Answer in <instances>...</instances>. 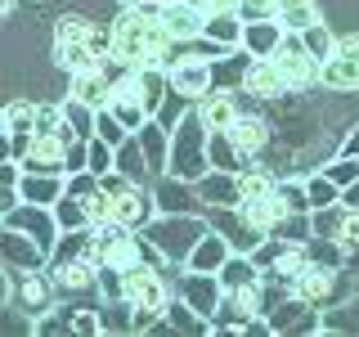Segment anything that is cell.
Listing matches in <instances>:
<instances>
[{
	"mask_svg": "<svg viewBox=\"0 0 359 337\" xmlns=\"http://www.w3.org/2000/svg\"><path fill=\"white\" fill-rule=\"evenodd\" d=\"M175 45L162 5H121L112 18V63L121 67H171Z\"/></svg>",
	"mask_w": 359,
	"mask_h": 337,
	"instance_id": "obj_1",
	"label": "cell"
},
{
	"mask_svg": "<svg viewBox=\"0 0 359 337\" xmlns=\"http://www.w3.org/2000/svg\"><path fill=\"white\" fill-rule=\"evenodd\" d=\"M104 59H112V27H99L81 14H63L54 22V63L63 72L104 67Z\"/></svg>",
	"mask_w": 359,
	"mask_h": 337,
	"instance_id": "obj_2",
	"label": "cell"
},
{
	"mask_svg": "<svg viewBox=\"0 0 359 337\" xmlns=\"http://www.w3.org/2000/svg\"><path fill=\"white\" fill-rule=\"evenodd\" d=\"M207 140H211V131H207V121H202V112H198V104H194L184 117H180V126L171 131V166H166V176L198 185V180L211 171Z\"/></svg>",
	"mask_w": 359,
	"mask_h": 337,
	"instance_id": "obj_3",
	"label": "cell"
},
{
	"mask_svg": "<svg viewBox=\"0 0 359 337\" xmlns=\"http://www.w3.org/2000/svg\"><path fill=\"white\" fill-rule=\"evenodd\" d=\"M202 234H211V225L198 220L194 211H162L157 220L144 225V239H149L157 252H162V261H171V265L189 261V252L198 247Z\"/></svg>",
	"mask_w": 359,
	"mask_h": 337,
	"instance_id": "obj_4",
	"label": "cell"
},
{
	"mask_svg": "<svg viewBox=\"0 0 359 337\" xmlns=\"http://www.w3.org/2000/svg\"><path fill=\"white\" fill-rule=\"evenodd\" d=\"M153 211H157V198L144 194L140 180H130L121 171L104 176V216L108 220L126 225V230H144V225L153 220Z\"/></svg>",
	"mask_w": 359,
	"mask_h": 337,
	"instance_id": "obj_5",
	"label": "cell"
},
{
	"mask_svg": "<svg viewBox=\"0 0 359 337\" xmlns=\"http://www.w3.org/2000/svg\"><path fill=\"white\" fill-rule=\"evenodd\" d=\"M126 301L135 306V329H166V306H171V292H166L162 275L144 261L126 270Z\"/></svg>",
	"mask_w": 359,
	"mask_h": 337,
	"instance_id": "obj_6",
	"label": "cell"
},
{
	"mask_svg": "<svg viewBox=\"0 0 359 337\" xmlns=\"http://www.w3.org/2000/svg\"><path fill=\"white\" fill-rule=\"evenodd\" d=\"M5 230H18L27 234V239H36L45 252H54V243L63 239V225L54 216V207H41V202H14V207H5Z\"/></svg>",
	"mask_w": 359,
	"mask_h": 337,
	"instance_id": "obj_7",
	"label": "cell"
},
{
	"mask_svg": "<svg viewBox=\"0 0 359 337\" xmlns=\"http://www.w3.org/2000/svg\"><path fill=\"white\" fill-rule=\"evenodd\" d=\"M274 63H278V72L287 77V86L292 90H306V86H319V59L306 50V41H301V32H287L283 45L274 50Z\"/></svg>",
	"mask_w": 359,
	"mask_h": 337,
	"instance_id": "obj_8",
	"label": "cell"
},
{
	"mask_svg": "<svg viewBox=\"0 0 359 337\" xmlns=\"http://www.w3.org/2000/svg\"><path fill=\"white\" fill-rule=\"evenodd\" d=\"M314 310L306 297H269L265 301V319H269V333H323V319H314Z\"/></svg>",
	"mask_w": 359,
	"mask_h": 337,
	"instance_id": "obj_9",
	"label": "cell"
},
{
	"mask_svg": "<svg viewBox=\"0 0 359 337\" xmlns=\"http://www.w3.org/2000/svg\"><path fill=\"white\" fill-rule=\"evenodd\" d=\"M180 297H184L202 319H216V310L224 306V284H220V275L184 270V275H180Z\"/></svg>",
	"mask_w": 359,
	"mask_h": 337,
	"instance_id": "obj_10",
	"label": "cell"
},
{
	"mask_svg": "<svg viewBox=\"0 0 359 337\" xmlns=\"http://www.w3.org/2000/svg\"><path fill=\"white\" fill-rule=\"evenodd\" d=\"M337 288H341V270H337V265H319V261H306L301 275L292 279V292L306 297L310 306H319V310L337 297Z\"/></svg>",
	"mask_w": 359,
	"mask_h": 337,
	"instance_id": "obj_11",
	"label": "cell"
},
{
	"mask_svg": "<svg viewBox=\"0 0 359 337\" xmlns=\"http://www.w3.org/2000/svg\"><path fill=\"white\" fill-rule=\"evenodd\" d=\"M319 86L328 90H359V37H341L337 54L319 67Z\"/></svg>",
	"mask_w": 359,
	"mask_h": 337,
	"instance_id": "obj_12",
	"label": "cell"
},
{
	"mask_svg": "<svg viewBox=\"0 0 359 337\" xmlns=\"http://www.w3.org/2000/svg\"><path fill=\"white\" fill-rule=\"evenodd\" d=\"M0 121H5L9 157H14V162H22V157H27V149H32V140H36V104H27V99H14V104H5Z\"/></svg>",
	"mask_w": 359,
	"mask_h": 337,
	"instance_id": "obj_13",
	"label": "cell"
},
{
	"mask_svg": "<svg viewBox=\"0 0 359 337\" xmlns=\"http://www.w3.org/2000/svg\"><path fill=\"white\" fill-rule=\"evenodd\" d=\"M166 81H171V90H180V95L202 99V95H211L216 67H211L207 59H198V54H184V59H171V67H166Z\"/></svg>",
	"mask_w": 359,
	"mask_h": 337,
	"instance_id": "obj_14",
	"label": "cell"
},
{
	"mask_svg": "<svg viewBox=\"0 0 359 337\" xmlns=\"http://www.w3.org/2000/svg\"><path fill=\"white\" fill-rule=\"evenodd\" d=\"M243 32H247V14H243V9H211V14L202 18V41L216 45L220 54L243 50Z\"/></svg>",
	"mask_w": 359,
	"mask_h": 337,
	"instance_id": "obj_15",
	"label": "cell"
},
{
	"mask_svg": "<svg viewBox=\"0 0 359 337\" xmlns=\"http://www.w3.org/2000/svg\"><path fill=\"white\" fill-rule=\"evenodd\" d=\"M211 225H216L224 239H229V247H233V252H243V256H252L256 247L265 243V234L256 230L252 220H247V211H243V207H216Z\"/></svg>",
	"mask_w": 359,
	"mask_h": 337,
	"instance_id": "obj_16",
	"label": "cell"
},
{
	"mask_svg": "<svg viewBox=\"0 0 359 337\" xmlns=\"http://www.w3.org/2000/svg\"><path fill=\"white\" fill-rule=\"evenodd\" d=\"M22 166L27 171H72V140H63V135H36L32 140L27 157H22Z\"/></svg>",
	"mask_w": 359,
	"mask_h": 337,
	"instance_id": "obj_17",
	"label": "cell"
},
{
	"mask_svg": "<svg viewBox=\"0 0 359 337\" xmlns=\"http://www.w3.org/2000/svg\"><path fill=\"white\" fill-rule=\"evenodd\" d=\"M287 27L278 22L274 14H261V18H247V32H243V54L247 59H274V50L283 45Z\"/></svg>",
	"mask_w": 359,
	"mask_h": 337,
	"instance_id": "obj_18",
	"label": "cell"
},
{
	"mask_svg": "<svg viewBox=\"0 0 359 337\" xmlns=\"http://www.w3.org/2000/svg\"><path fill=\"white\" fill-rule=\"evenodd\" d=\"M0 256H5V265H14L18 275H32V270H41L45 265V247L36 239H27V234H18V230H5L0 234Z\"/></svg>",
	"mask_w": 359,
	"mask_h": 337,
	"instance_id": "obj_19",
	"label": "cell"
},
{
	"mask_svg": "<svg viewBox=\"0 0 359 337\" xmlns=\"http://www.w3.org/2000/svg\"><path fill=\"white\" fill-rule=\"evenodd\" d=\"M194 189H198V202H207V207H243L238 171H216V166H211Z\"/></svg>",
	"mask_w": 359,
	"mask_h": 337,
	"instance_id": "obj_20",
	"label": "cell"
},
{
	"mask_svg": "<svg viewBox=\"0 0 359 337\" xmlns=\"http://www.w3.org/2000/svg\"><path fill=\"white\" fill-rule=\"evenodd\" d=\"M233 256V247H229V239L211 225V234H202L198 239V247L189 252V261H184V270H202V275H220L224 270V261Z\"/></svg>",
	"mask_w": 359,
	"mask_h": 337,
	"instance_id": "obj_21",
	"label": "cell"
},
{
	"mask_svg": "<svg viewBox=\"0 0 359 337\" xmlns=\"http://www.w3.org/2000/svg\"><path fill=\"white\" fill-rule=\"evenodd\" d=\"M67 194V180L59 171H27L22 166V180H18V198L22 202H41V207H54Z\"/></svg>",
	"mask_w": 359,
	"mask_h": 337,
	"instance_id": "obj_22",
	"label": "cell"
},
{
	"mask_svg": "<svg viewBox=\"0 0 359 337\" xmlns=\"http://www.w3.org/2000/svg\"><path fill=\"white\" fill-rule=\"evenodd\" d=\"M243 90H247V95H256V99H278L292 86H287V77L278 72L274 59H252V63H247V72H243Z\"/></svg>",
	"mask_w": 359,
	"mask_h": 337,
	"instance_id": "obj_23",
	"label": "cell"
},
{
	"mask_svg": "<svg viewBox=\"0 0 359 337\" xmlns=\"http://www.w3.org/2000/svg\"><path fill=\"white\" fill-rule=\"evenodd\" d=\"M67 95L81 99V104H90V108H108L112 104V77H108V67H86V72H72Z\"/></svg>",
	"mask_w": 359,
	"mask_h": 337,
	"instance_id": "obj_24",
	"label": "cell"
},
{
	"mask_svg": "<svg viewBox=\"0 0 359 337\" xmlns=\"http://www.w3.org/2000/svg\"><path fill=\"white\" fill-rule=\"evenodd\" d=\"M135 140H140V149L144 157H149V166H153V176H162L166 166H171V131L162 126L157 117H149L140 131H135Z\"/></svg>",
	"mask_w": 359,
	"mask_h": 337,
	"instance_id": "obj_25",
	"label": "cell"
},
{
	"mask_svg": "<svg viewBox=\"0 0 359 337\" xmlns=\"http://www.w3.org/2000/svg\"><path fill=\"white\" fill-rule=\"evenodd\" d=\"M50 270H54V288H63V292H86L99 284V265L90 256H72V261H59Z\"/></svg>",
	"mask_w": 359,
	"mask_h": 337,
	"instance_id": "obj_26",
	"label": "cell"
},
{
	"mask_svg": "<svg viewBox=\"0 0 359 337\" xmlns=\"http://www.w3.org/2000/svg\"><path fill=\"white\" fill-rule=\"evenodd\" d=\"M162 18H166V27H171L175 41H198L202 37V18H207V14L194 9V5H184V0H166Z\"/></svg>",
	"mask_w": 359,
	"mask_h": 337,
	"instance_id": "obj_27",
	"label": "cell"
},
{
	"mask_svg": "<svg viewBox=\"0 0 359 337\" xmlns=\"http://www.w3.org/2000/svg\"><path fill=\"white\" fill-rule=\"evenodd\" d=\"M198 112H202V121H207V131H229L233 121L243 117L238 104H233V95H224V90H216V95H202L198 99Z\"/></svg>",
	"mask_w": 359,
	"mask_h": 337,
	"instance_id": "obj_28",
	"label": "cell"
},
{
	"mask_svg": "<svg viewBox=\"0 0 359 337\" xmlns=\"http://www.w3.org/2000/svg\"><path fill=\"white\" fill-rule=\"evenodd\" d=\"M274 18L287 32H306L310 22H319V5L314 0H274Z\"/></svg>",
	"mask_w": 359,
	"mask_h": 337,
	"instance_id": "obj_29",
	"label": "cell"
},
{
	"mask_svg": "<svg viewBox=\"0 0 359 337\" xmlns=\"http://www.w3.org/2000/svg\"><path fill=\"white\" fill-rule=\"evenodd\" d=\"M229 135H233V144H238V153H243V157L261 153V149H265V140H269V131H265V121H261V117H238V121L229 126Z\"/></svg>",
	"mask_w": 359,
	"mask_h": 337,
	"instance_id": "obj_30",
	"label": "cell"
},
{
	"mask_svg": "<svg viewBox=\"0 0 359 337\" xmlns=\"http://www.w3.org/2000/svg\"><path fill=\"white\" fill-rule=\"evenodd\" d=\"M207 153H211V166H216V171H243V153H238V144H233L229 131H211Z\"/></svg>",
	"mask_w": 359,
	"mask_h": 337,
	"instance_id": "obj_31",
	"label": "cell"
},
{
	"mask_svg": "<svg viewBox=\"0 0 359 337\" xmlns=\"http://www.w3.org/2000/svg\"><path fill=\"white\" fill-rule=\"evenodd\" d=\"M194 194H198V189H194ZM194 194H189V180H175V176H166L162 185L153 189L157 211H189V207H194Z\"/></svg>",
	"mask_w": 359,
	"mask_h": 337,
	"instance_id": "obj_32",
	"label": "cell"
},
{
	"mask_svg": "<svg viewBox=\"0 0 359 337\" xmlns=\"http://www.w3.org/2000/svg\"><path fill=\"white\" fill-rule=\"evenodd\" d=\"M166 329H180V333H211V319H202V315L189 306L184 297H180L175 306H166Z\"/></svg>",
	"mask_w": 359,
	"mask_h": 337,
	"instance_id": "obj_33",
	"label": "cell"
},
{
	"mask_svg": "<svg viewBox=\"0 0 359 337\" xmlns=\"http://www.w3.org/2000/svg\"><path fill=\"white\" fill-rule=\"evenodd\" d=\"M301 41H306V50H310L319 63H328L332 54H337V41H341V37H332V32H328V22L319 18V22H310V27L301 32Z\"/></svg>",
	"mask_w": 359,
	"mask_h": 337,
	"instance_id": "obj_34",
	"label": "cell"
},
{
	"mask_svg": "<svg viewBox=\"0 0 359 337\" xmlns=\"http://www.w3.org/2000/svg\"><path fill=\"white\" fill-rule=\"evenodd\" d=\"M117 171H121V176H130V180L153 176V166H149V157H144V149H140V140H135V135L117 149Z\"/></svg>",
	"mask_w": 359,
	"mask_h": 337,
	"instance_id": "obj_35",
	"label": "cell"
},
{
	"mask_svg": "<svg viewBox=\"0 0 359 337\" xmlns=\"http://www.w3.org/2000/svg\"><path fill=\"white\" fill-rule=\"evenodd\" d=\"M306 202H310V211H314V207H332V202H341V185H337L328 171L310 176V180H306Z\"/></svg>",
	"mask_w": 359,
	"mask_h": 337,
	"instance_id": "obj_36",
	"label": "cell"
},
{
	"mask_svg": "<svg viewBox=\"0 0 359 337\" xmlns=\"http://www.w3.org/2000/svg\"><path fill=\"white\" fill-rule=\"evenodd\" d=\"M238 189H243V202H261L278 189V180L269 171H252V166H243L238 171Z\"/></svg>",
	"mask_w": 359,
	"mask_h": 337,
	"instance_id": "obj_37",
	"label": "cell"
},
{
	"mask_svg": "<svg viewBox=\"0 0 359 337\" xmlns=\"http://www.w3.org/2000/svg\"><path fill=\"white\" fill-rule=\"evenodd\" d=\"M108 108L121 117V126H126V131H140L144 121H149V108H144V99H135V95H112Z\"/></svg>",
	"mask_w": 359,
	"mask_h": 337,
	"instance_id": "obj_38",
	"label": "cell"
},
{
	"mask_svg": "<svg viewBox=\"0 0 359 337\" xmlns=\"http://www.w3.org/2000/svg\"><path fill=\"white\" fill-rule=\"evenodd\" d=\"M95 135H99V140H108L112 149H121V144L130 140V131L121 126V117H117L112 108H99V117H95Z\"/></svg>",
	"mask_w": 359,
	"mask_h": 337,
	"instance_id": "obj_39",
	"label": "cell"
},
{
	"mask_svg": "<svg viewBox=\"0 0 359 337\" xmlns=\"http://www.w3.org/2000/svg\"><path fill=\"white\" fill-rule=\"evenodd\" d=\"M36 275H41V270H32V275L22 279V306H27V310H54L50 306V284H54V279L45 284V279H36Z\"/></svg>",
	"mask_w": 359,
	"mask_h": 337,
	"instance_id": "obj_40",
	"label": "cell"
},
{
	"mask_svg": "<svg viewBox=\"0 0 359 337\" xmlns=\"http://www.w3.org/2000/svg\"><path fill=\"white\" fill-rule=\"evenodd\" d=\"M323 171H328L337 185L346 189V185H355V180H359V157H341V153H337V162H328Z\"/></svg>",
	"mask_w": 359,
	"mask_h": 337,
	"instance_id": "obj_41",
	"label": "cell"
},
{
	"mask_svg": "<svg viewBox=\"0 0 359 337\" xmlns=\"http://www.w3.org/2000/svg\"><path fill=\"white\" fill-rule=\"evenodd\" d=\"M341 157H359V131L346 135V144H341Z\"/></svg>",
	"mask_w": 359,
	"mask_h": 337,
	"instance_id": "obj_42",
	"label": "cell"
},
{
	"mask_svg": "<svg viewBox=\"0 0 359 337\" xmlns=\"http://www.w3.org/2000/svg\"><path fill=\"white\" fill-rule=\"evenodd\" d=\"M341 202H346V207H359V180H355V185H346V189H341Z\"/></svg>",
	"mask_w": 359,
	"mask_h": 337,
	"instance_id": "obj_43",
	"label": "cell"
},
{
	"mask_svg": "<svg viewBox=\"0 0 359 337\" xmlns=\"http://www.w3.org/2000/svg\"><path fill=\"white\" fill-rule=\"evenodd\" d=\"M184 5H194V9H202V14H207V9H211V0H184Z\"/></svg>",
	"mask_w": 359,
	"mask_h": 337,
	"instance_id": "obj_44",
	"label": "cell"
},
{
	"mask_svg": "<svg viewBox=\"0 0 359 337\" xmlns=\"http://www.w3.org/2000/svg\"><path fill=\"white\" fill-rule=\"evenodd\" d=\"M351 270H355V275H359V247H355V252H351Z\"/></svg>",
	"mask_w": 359,
	"mask_h": 337,
	"instance_id": "obj_45",
	"label": "cell"
},
{
	"mask_svg": "<svg viewBox=\"0 0 359 337\" xmlns=\"http://www.w3.org/2000/svg\"><path fill=\"white\" fill-rule=\"evenodd\" d=\"M121 5H149V0H121Z\"/></svg>",
	"mask_w": 359,
	"mask_h": 337,
	"instance_id": "obj_46",
	"label": "cell"
},
{
	"mask_svg": "<svg viewBox=\"0 0 359 337\" xmlns=\"http://www.w3.org/2000/svg\"><path fill=\"white\" fill-rule=\"evenodd\" d=\"M149 5H166V0H149Z\"/></svg>",
	"mask_w": 359,
	"mask_h": 337,
	"instance_id": "obj_47",
	"label": "cell"
},
{
	"mask_svg": "<svg viewBox=\"0 0 359 337\" xmlns=\"http://www.w3.org/2000/svg\"><path fill=\"white\" fill-rule=\"evenodd\" d=\"M32 5H41V0H32Z\"/></svg>",
	"mask_w": 359,
	"mask_h": 337,
	"instance_id": "obj_48",
	"label": "cell"
},
{
	"mask_svg": "<svg viewBox=\"0 0 359 337\" xmlns=\"http://www.w3.org/2000/svg\"><path fill=\"white\" fill-rule=\"evenodd\" d=\"M243 5H247V0H243Z\"/></svg>",
	"mask_w": 359,
	"mask_h": 337,
	"instance_id": "obj_49",
	"label": "cell"
}]
</instances>
